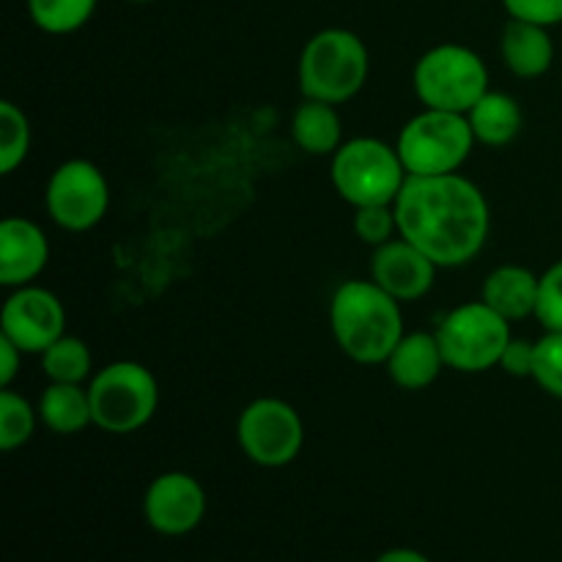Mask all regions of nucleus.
<instances>
[{
	"label": "nucleus",
	"mask_w": 562,
	"mask_h": 562,
	"mask_svg": "<svg viewBox=\"0 0 562 562\" xmlns=\"http://www.w3.org/2000/svg\"><path fill=\"white\" fill-rule=\"evenodd\" d=\"M393 206L398 236L426 252L439 269L470 263L492 228L486 195L459 173L409 176Z\"/></svg>",
	"instance_id": "obj_1"
},
{
	"label": "nucleus",
	"mask_w": 562,
	"mask_h": 562,
	"mask_svg": "<svg viewBox=\"0 0 562 562\" xmlns=\"http://www.w3.org/2000/svg\"><path fill=\"white\" fill-rule=\"evenodd\" d=\"M329 329L349 360L384 366L404 338L401 302L373 280H346L329 302Z\"/></svg>",
	"instance_id": "obj_2"
},
{
	"label": "nucleus",
	"mask_w": 562,
	"mask_h": 562,
	"mask_svg": "<svg viewBox=\"0 0 562 562\" xmlns=\"http://www.w3.org/2000/svg\"><path fill=\"white\" fill-rule=\"evenodd\" d=\"M368 66V47L357 33L346 27L318 31L307 38L296 66L302 97L329 104L349 102L366 86Z\"/></svg>",
	"instance_id": "obj_3"
},
{
	"label": "nucleus",
	"mask_w": 562,
	"mask_h": 562,
	"mask_svg": "<svg viewBox=\"0 0 562 562\" xmlns=\"http://www.w3.org/2000/svg\"><path fill=\"white\" fill-rule=\"evenodd\" d=\"M329 176L338 195L355 209L395 203L409 179L395 146L376 137L346 140L333 154Z\"/></svg>",
	"instance_id": "obj_4"
},
{
	"label": "nucleus",
	"mask_w": 562,
	"mask_h": 562,
	"mask_svg": "<svg viewBox=\"0 0 562 562\" xmlns=\"http://www.w3.org/2000/svg\"><path fill=\"white\" fill-rule=\"evenodd\" d=\"M412 82L428 110L467 115L488 93V69L475 49L439 44L417 60Z\"/></svg>",
	"instance_id": "obj_5"
},
{
	"label": "nucleus",
	"mask_w": 562,
	"mask_h": 562,
	"mask_svg": "<svg viewBox=\"0 0 562 562\" xmlns=\"http://www.w3.org/2000/svg\"><path fill=\"white\" fill-rule=\"evenodd\" d=\"M93 426L108 434H135L157 415L159 384L146 366L119 360L93 373L88 384Z\"/></svg>",
	"instance_id": "obj_6"
},
{
	"label": "nucleus",
	"mask_w": 562,
	"mask_h": 562,
	"mask_svg": "<svg viewBox=\"0 0 562 562\" xmlns=\"http://www.w3.org/2000/svg\"><path fill=\"white\" fill-rule=\"evenodd\" d=\"M475 143L464 113L426 108L415 119L406 121L395 151L409 176H445L459 173Z\"/></svg>",
	"instance_id": "obj_7"
},
{
	"label": "nucleus",
	"mask_w": 562,
	"mask_h": 562,
	"mask_svg": "<svg viewBox=\"0 0 562 562\" xmlns=\"http://www.w3.org/2000/svg\"><path fill=\"white\" fill-rule=\"evenodd\" d=\"M445 366L459 373H483L499 366L510 344V322L494 313L486 302H467L453 307L437 327Z\"/></svg>",
	"instance_id": "obj_8"
},
{
	"label": "nucleus",
	"mask_w": 562,
	"mask_h": 562,
	"mask_svg": "<svg viewBox=\"0 0 562 562\" xmlns=\"http://www.w3.org/2000/svg\"><path fill=\"white\" fill-rule=\"evenodd\" d=\"M236 439L252 464L278 470L300 456L305 428L291 404L280 398H258L247 404L239 415Z\"/></svg>",
	"instance_id": "obj_9"
},
{
	"label": "nucleus",
	"mask_w": 562,
	"mask_h": 562,
	"mask_svg": "<svg viewBox=\"0 0 562 562\" xmlns=\"http://www.w3.org/2000/svg\"><path fill=\"white\" fill-rule=\"evenodd\" d=\"M47 212L58 228L82 234L102 223L110 209V187L102 170L88 159H69L49 176Z\"/></svg>",
	"instance_id": "obj_10"
},
{
	"label": "nucleus",
	"mask_w": 562,
	"mask_h": 562,
	"mask_svg": "<svg viewBox=\"0 0 562 562\" xmlns=\"http://www.w3.org/2000/svg\"><path fill=\"white\" fill-rule=\"evenodd\" d=\"M0 335L22 355H44L66 335V311L58 296L38 285H22L5 300L0 313Z\"/></svg>",
	"instance_id": "obj_11"
},
{
	"label": "nucleus",
	"mask_w": 562,
	"mask_h": 562,
	"mask_svg": "<svg viewBox=\"0 0 562 562\" xmlns=\"http://www.w3.org/2000/svg\"><path fill=\"white\" fill-rule=\"evenodd\" d=\"M206 514V492L187 472H165L143 497V516L159 536H187L195 530Z\"/></svg>",
	"instance_id": "obj_12"
},
{
	"label": "nucleus",
	"mask_w": 562,
	"mask_h": 562,
	"mask_svg": "<svg viewBox=\"0 0 562 562\" xmlns=\"http://www.w3.org/2000/svg\"><path fill=\"white\" fill-rule=\"evenodd\" d=\"M437 263L404 236L376 247L371 258V280L398 302H417L431 291Z\"/></svg>",
	"instance_id": "obj_13"
},
{
	"label": "nucleus",
	"mask_w": 562,
	"mask_h": 562,
	"mask_svg": "<svg viewBox=\"0 0 562 562\" xmlns=\"http://www.w3.org/2000/svg\"><path fill=\"white\" fill-rule=\"evenodd\" d=\"M47 261L49 241L36 223L25 217H5L0 223V285H31L44 272Z\"/></svg>",
	"instance_id": "obj_14"
},
{
	"label": "nucleus",
	"mask_w": 562,
	"mask_h": 562,
	"mask_svg": "<svg viewBox=\"0 0 562 562\" xmlns=\"http://www.w3.org/2000/svg\"><path fill=\"white\" fill-rule=\"evenodd\" d=\"M384 366H387L390 379L401 390H409V393L431 387L439 379V373H442V368H448L437 335L431 333L404 335Z\"/></svg>",
	"instance_id": "obj_15"
},
{
	"label": "nucleus",
	"mask_w": 562,
	"mask_h": 562,
	"mask_svg": "<svg viewBox=\"0 0 562 562\" xmlns=\"http://www.w3.org/2000/svg\"><path fill=\"white\" fill-rule=\"evenodd\" d=\"M499 53L516 77L532 80V77L547 75L552 66L554 42L549 36V27L525 20H508L499 38Z\"/></svg>",
	"instance_id": "obj_16"
},
{
	"label": "nucleus",
	"mask_w": 562,
	"mask_h": 562,
	"mask_svg": "<svg viewBox=\"0 0 562 562\" xmlns=\"http://www.w3.org/2000/svg\"><path fill=\"white\" fill-rule=\"evenodd\" d=\"M538 291H541V278L532 274L530 269L516 267H497L483 283V302L499 313L508 322H521L527 316H536Z\"/></svg>",
	"instance_id": "obj_17"
},
{
	"label": "nucleus",
	"mask_w": 562,
	"mask_h": 562,
	"mask_svg": "<svg viewBox=\"0 0 562 562\" xmlns=\"http://www.w3.org/2000/svg\"><path fill=\"white\" fill-rule=\"evenodd\" d=\"M38 420L58 437L80 434L93 423L91 395L82 384L49 382L47 390L38 398Z\"/></svg>",
	"instance_id": "obj_18"
},
{
	"label": "nucleus",
	"mask_w": 562,
	"mask_h": 562,
	"mask_svg": "<svg viewBox=\"0 0 562 562\" xmlns=\"http://www.w3.org/2000/svg\"><path fill=\"white\" fill-rule=\"evenodd\" d=\"M291 135L296 146L313 157H329L344 146V130H340V115L335 104L318 102V99H305L296 108L291 119Z\"/></svg>",
	"instance_id": "obj_19"
},
{
	"label": "nucleus",
	"mask_w": 562,
	"mask_h": 562,
	"mask_svg": "<svg viewBox=\"0 0 562 562\" xmlns=\"http://www.w3.org/2000/svg\"><path fill=\"white\" fill-rule=\"evenodd\" d=\"M467 121L472 126V135L477 143L488 148H503L521 132L525 115H521L519 102L508 93L488 91L475 108L467 113Z\"/></svg>",
	"instance_id": "obj_20"
},
{
	"label": "nucleus",
	"mask_w": 562,
	"mask_h": 562,
	"mask_svg": "<svg viewBox=\"0 0 562 562\" xmlns=\"http://www.w3.org/2000/svg\"><path fill=\"white\" fill-rule=\"evenodd\" d=\"M91 349L86 340L75 338V335H64L42 355V371L49 382L82 384L91 376Z\"/></svg>",
	"instance_id": "obj_21"
},
{
	"label": "nucleus",
	"mask_w": 562,
	"mask_h": 562,
	"mask_svg": "<svg viewBox=\"0 0 562 562\" xmlns=\"http://www.w3.org/2000/svg\"><path fill=\"white\" fill-rule=\"evenodd\" d=\"M27 11L38 31L66 36L86 25L97 11V0H27Z\"/></svg>",
	"instance_id": "obj_22"
},
{
	"label": "nucleus",
	"mask_w": 562,
	"mask_h": 562,
	"mask_svg": "<svg viewBox=\"0 0 562 562\" xmlns=\"http://www.w3.org/2000/svg\"><path fill=\"white\" fill-rule=\"evenodd\" d=\"M31 151V124L14 102H0V173L11 176Z\"/></svg>",
	"instance_id": "obj_23"
},
{
	"label": "nucleus",
	"mask_w": 562,
	"mask_h": 562,
	"mask_svg": "<svg viewBox=\"0 0 562 562\" xmlns=\"http://www.w3.org/2000/svg\"><path fill=\"white\" fill-rule=\"evenodd\" d=\"M36 417L38 409H33L22 395L5 387L0 393V450L11 453L31 442L33 431H36Z\"/></svg>",
	"instance_id": "obj_24"
},
{
	"label": "nucleus",
	"mask_w": 562,
	"mask_h": 562,
	"mask_svg": "<svg viewBox=\"0 0 562 562\" xmlns=\"http://www.w3.org/2000/svg\"><path fill=\"white\" fill-rule=\"evenodd\" d=\"M532 382L552 398L562 401V333H547L536 340Z\"/></svg>",
	"instance_id": "obj_25"
},
{
	"label": "nucleus",
	"mask_w": 562,
	"mask_h": 562,
	"mask_svg": "<svg viewBox=\"0 0 562 562\" xmlns=\"http://www.w3.org/2000/svg\"><path fill=\"white\" fill-rule=\"evenodd\" d=\"M355 234L373 250L393 241L398 236V220H395L393 203L355 209Z\"/></svg>",
	"instance_id": "obj_26"
},
{
	"label": "nucleus",
	"mask_w": 562,
	"mask_h": 562,
	"mask_svg": "<svg viewBox=\"0 0 562 562\" xmlns=\"http://www.w3.org/2000/svg\"><path fill=\"white\" fill-rule=\"evenodd\" d=\"M536 318L547 333H562V261L552 263L541 274Z\"/></svg>",
	"instance_id": "obj_27"
},
{
	"label": "nucleus",
	"mask_w": 562,
	"mask_h": 562,
	"mask_svg": "<svg viewBox=\"0 0 562 562\" xmlns=\"http://www.w3.org/2000/svg\"><path fill=\"white\" fill-rule=\"evenodd\" d=\"M510 20L536 22V25L552 27L562 22V0H503Z\"/></svg>",
	"instance_id": "obj_28"
},
{
	"label": "nucleus",
	"mask_w": 562,
	"mask_h": 562,
	"mask_svg": "<svg viewBox=\"0 0 562 562\" xmlns=\"http://www.w3.org/2000/svg\"><path fill=\"white\" fill-rule=\"evenodd\" d=\"M497 368H503L508 376L532 379V368H536V344H530V340L525 338H510L503 357H499Z\"/></svg>",
	"instance_id": "obj_29"
},
{
	"label": "nucleus",
	"mask_w": 562,
	"mask_h": 562,
	"mask_svg": "<svg viewBox=\"0 0 562 562\" xmlns=\"http://www.w3.org/2000/svg\"><path fill=\"white\" fill-rule=\"evenodd\" d=\"M20 360H22V351L11 344L9 338L0 335V387H11V382L16 379L20 373Z\"/></svg>",
	"instance_id": "obj_30"
},
{
	"label": "nucleus",
	"mask_w": 562,
	"mask_h": 562,
	"mask_svg": "<svg viewBox=\"0 0 562 562\" xmlns=\"http://www.w3.org/2000/svg\"><path fill=\"white\" fill-rule=\"evenodd\" d=\"M376 562H431V560H428L426 554L415 552V549H390V552H384Z\"/></svg>",
	"instance_id": "obj_31"
},
{
	"label": "nucleus",
	"mask_w": 562,
	"mask_h": 562,
	"mask_svg": "<svg viewBox=\"0 0 562 562\" xmlns=\"http://www.w3.org/2000/svg\"><path fill=\"white\" fill-rule=\"evenodd\" d=\"M130 3H154V0H130Z\"/></svg>",
	"instance_id": "obj_32"
}]
</instances>
